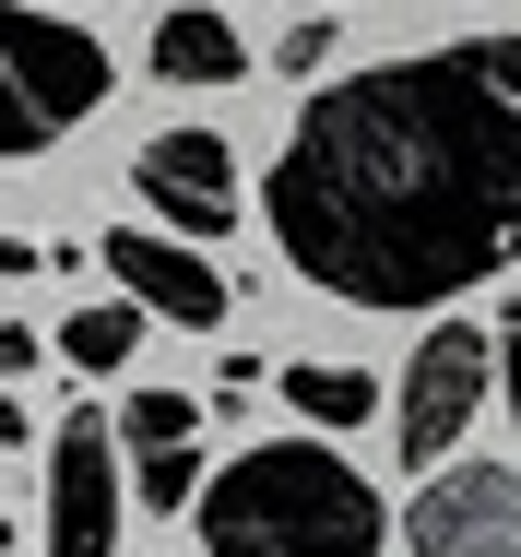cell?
Instances as JSON below:
<instances>
[{"mask_svg":"<svg viewBox=\"0 0 521 557\" xmlns=\"http://www.w3.org/2000/svg\"><path fill=\"white\" fill-rule=\"evenodd\" d=\"M0 72H12V154H48L72 119L107 108V48L60 12H0Z\"/></svg>","mask_w":521,"mask_h":557,"instance_id":"cell-3","label":"cell"},{"mask_svg":"<svg viewBox=\"0 0 521 557\" xmlns=\"http://www.w3.org/2000/svg\"><path fill=\"white\" fill-rule=\"evenodd\" d=\"M498 392H510V428H521V297L498 309Z\"/></svg>","mask_w":521,"mask_h":557,"instance_id":"cell-13","label":"cell"},{"mask_svg":"<svg viewBox=\"0 0 521 557\" xmlns=\"http://www.w3.org/2000/svg\"><path fill=\"white\" fill-rule=\"evenodd\" d=\"M332 48H344V36H332V24H285V72H320V60H332Z\"/></svg>","mask_w":521,"mask_h":557,"instance_id":"cell-14","label":"cell"},{"mask_svg":"<svg viewBox=\"0 0 521 557\" xmlns=\"http://www.w3.org/2000/svg\"><path fill=\"white\" fill-rule=\"evenodd\" d=\"M498 392V333H474V321H438V333L415 344V368H404V462L415 474H438L450 450H462V428H474V404Z\"/></svg>","mask_w":521,"mask_h":557,"instance_id":"cell-4","label":"cell"},{"mask_svg":"<svg viewBox=\"0 0 521 557\" xmlns=\"http://www.w3.org/2000/svg\"><path fill=\"white\" fill-rule=\"evenodd\" d=\"M107 273L154 309V321H178V333H213L237 297H225V273L202 261V237H178V225H131V237H107Z\"/></svg>","mask_w":521,"mask_h":557,"instance_id":"cell-8","label":"cell"},{"mask_svg":"<svg viewBox=\"0 0 521 557\" xmlns=\"http://www.w3.org/2000/svg\"><path fill=\"white\" fill-rule=\"evenodd\" d=\"M154 84H249V48H237V24L213 12V0H178V12H154Z\"/></svg>","mask_w":521,"mask_h":557,"instance_id":"cell-10","label":"cell"},{"mask_svg":"<svg viewBox=\"0 0 521 557\" xmlns=\"http://www.w3.org/2000/svg\"><path fill=\"white\" fill-rule=\"evenodd\" d=\"M36 356H48V333H36V321H0V368H12V380H24Z\"/></svg>","mask_w":521,"mask_h":557,"instance_id":"cell-15","label":"cell"},{"mask_svg":"<svg viewBox=\"0 0 521 557\" xmlns=\"http://www.w3.org/2000/svg\"><path fill=\"white\" fill-rule=\"evenodd\" d=\"M273 249L344 309H450L521 261V36L320 84L273 143Z\"/></svg>","mask_w":521,"mask_h":557,"instance_id":"cell-1","label":"cell"},{"mask_svg":"<svg viewBox=\"0 0 521 557\" xmlns=\"http://www.w3.org/2000/svg\"><path fill=\"white\" fill-rule=\"evenodd\" d=\"M131 190H142V214L178 225V237H225L237 225V143L225 131H154L131 154Z\"/></svg>","mask_w":521,"mask_h":557,"instance_id":"cell-7","label":"cell"},{"mask_svg":"<svg viewBox=\"0 0 521 557\" xmlns=\"http://www.w3.org/2000/svg\"><path fill=\"white\" fill-rule=\"evenodd\" d=\"M119 450H131V498L154 522L202 498V404L190 392H131L119 404Z\"/></svg>","mask_w":521,"mask_h":557,"instance_id":"cell-9","label":"cell"},{"mask_svg":"<svg viewBox=\"0 0 521 557\" xmlns=\"http://www.w3.org/2000/svg\"><path fill=\"white\" fill-rule=\"evenodd\" d=\"M202 557H380V486L332 440H261L190 498Z\"/></svg>","mask_w":521,"mask_h":557,"instance_id":"cell-2","label":"cell"},{"mask_svg":"<svg viewBox=\"0 0 521 557\" xmlns=\"http://www.w3.org/2000/svg\"><path fill=\"white\" fill-rule=\"evenodd\" d=\"M119 416H48V557H119Z\"/></svg>","mask_w":521,"mask_h":557,"instance_id":"cell-5","label":"cell"},{"mask_svg":"<svg viewBox=\"0 0 521 557\" xmlns=\"http://www.w3.org/2000/svg\"><path fill=\"white\" fill-rule=\"evenodd\" d=\"M415 557H521V462H438L404 498Z\"/></svg>","mask_w":521,"mask_h":557,"instance_id":"cell-6","label":"cell"},{"mask_svg":"<svg viewBox=\"0 0 521 557\" xmlns=\"http://www.w3.org/2000/svg\"><path fill=\"white\" fill-rule=\"evenodd\" d=\"M285 404H297L309 428H368V416H380V380H368V368H285Z\"/></svg>","mask_w":521,"mask_h":557,"instance_id":"cell-12","label":"cell"},{"mask_svg":"<svg viewBox=\"0 0 521 557\" xmlns=\"http://www.w3.org/2000/svg\"><path fill=\"white\" fill-rule=\"evenodd\" d=\"M142 321H154V309H142L131 285H119V297H84V309L60 321V356H72L84 380H119V368H131V344H142Z\"/></svg>","mask_w":521,"mask_h":557,"instance_id":"cell-11","label":"cell"}]
</instances>
